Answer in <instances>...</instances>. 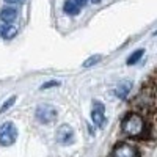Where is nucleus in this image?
Instances as JSON below:
<instances>
[{"label": "nucleus", "instance_id": "0eeeda50", "mask_svg": "<svg viewBox=\"0 0 157 157\" xmlns=\"http://www.w3.org/2000/svg\"><path fill=\"white\" fill-rule=\"evenodd\" d=\"M91 118H93V123L98 127H102L105 123V109L99 101H94L93 104V112H91Z\"/></svg>", "mask_w": 157, "mask_h": 157}, {"label": "nucleus", "instance_id": "4468645a", "mask_svg": "<svg viewBox=\"0 0 157 157\" xmlns=\"http://www.w3.org/2000/svg\"><path fill=\"white\" fill-rule=\"evenodd\" d=\"M99 60H101V55L91 57V58H88V60L85 61V64H83V66H85V68H90V66H93V64H96V63H98Z\"/></svg>", "mask_w": 157, "mask_h": 157}, {"label": "nucleus", "instance_id": "dca6fc26", "mask_svg": "<svg viewBox=\"0 0 157 157\" xmlns=\"http://www.w3.org/2000/svg\"><path fill=\"white\" fill-rule=\"evenodd\" d=\"M74 2H75L78 6H80V8H83V6L88 3V0H74Z\"/></svg>", "mask_w": 157, "mask_h": 157}, {"label": "nucleus", "instance_id": "7ed1b4c3", "mask_svg": "<svg viewBox=\"0 0 157 157\" xmlns=\"http://www.w3.org/2000/svg\"><path fill=\"white\" fill-rule=\"evenodd\" d=\"M109 157H141V151L135 143L123 140L112 148Z\"/></svg>", "mask_w": 157, "mask_h": 157}, {"label": "nucleus", "instance_id": "a211bd4d", "mask_svg": "<svg viewBox=\"0 0 157 157\" xmlns=\"http://www.w3.org/2000/svg\"><path fill=\"white\" fill-rule=\"evenodd\" d=\"M90 2H93V3H99L101 0H90Z\"/></svg>", "mask_w": 157, "mask_h": 157}, {"label": "nucleus", "instance_id": "f3484780", "mask_svg": "<svg viewBox=\"0 0 157 157\" xmlns=\"http://www.w3.org/2000/svg\"><path fill=\"white\" fill-rule=\"evenodd\" d=\"M5 2H6V3H13V5H14V3H24L25 0H5Z\"/></svg>", "mask_w": 157, "mask_h": 157}, {"label": "nucleus", "instance_id": "6e6552de", "mask_svg": "<svg viewBox=\"0 0 157 157\" xmlns=\"http://www.w3.org/2000/svg\"><path fill=\"white\" fill-rule=\"evenodd\" d=\"M17 17V10L16 8H11V6H6L0 11V21L5 22V24H11L14 22Z\"/></svg>", "mask_w": 157, "mask_h": 157}, {"label": "nucleus", "instance_id": "20e7f679", "mask_svg": "<svg viewBox=\"0 0 157 157\" xmlns=\"http://www.w3.org/2000/svg\"><path fill=\"white\" fill-rule=\"evenodd\" d=\"M17 138V129L13 123H3L0 126V145L11 146Z\"/></svg>", "mask_w": 157, "mask_h": 157}, {"label": "nucleus", "instance_id": "39448f33", "mask_svg": "<svg viewBox=\"0 0 157 157\" xmlns=\"http://www.w3.org/2000/svg\"><path fill=\"white\" fill-rule=\"evenodd\" d=\"M36 120L43 124H50L57 120V109L49 105V104H43V105H38L36 112Z\"/></svg>", "mask_w": 157, "mask_h": 157}, {"label": "nucleus", "instance_id": "423d86ee", "mask_svg": "<svg viewBox=\"0 0 157 157\" xmlns=\"http://www.w3.org/2000/svg\"><path fill=\"white\" fill-rule=\"evenodd\" d=\"M57 141L61 143V145H69V143L74 141V130L71 126L68 124H61L57 129V135H55Z\"/></svg>", "mask_w": 157, "mask_h": 157}, {"label": "nucleus", "instance_id": "ddd939ff", "mask_svg": "<svg viewBox=\"0 0 157 157\" xmlns=\"http://www.w3.org/2000/svg\"><path fill=\"white\" fill-rule=\"evenodd\" d=\"M14 102H16V96L10 98V99H8V102H5L3 105L0 107V113H5V112H6V110H8V109H10V107L13 105V104H14Z\"/></svg>", "mask_w": 157, "mask_h": 157}, {"label": "nucleus", "instance_id": "f03ea898", "mask_svg": "<svg viewBox=\"0 0 157 157\" xmlns=\"http://www.w3.org/2000/svg\"><path fill=\"white\" fill-rule=\"evenodd\" d=\"M134 105L137 112L143 113L145 116H155V75L154 74L143 85V90L134 101Z\"/></svg>", "mask_w": 157, "mask_h": 157}, {"label": "nucleus", "instance_id": "1a4fd4ad", "mask_svg": "<svg viewBox=\"0 0 157 157\" xmlns=\"http://www.w3.org/2000/svg\"><path fill=\"white\" fill-rule=\"evenodd\" d=\"M63 11L66 13L68 16H77L80 13V6H78L74 0H66L63 3Z\"/></svg>", "mask_w": 157, "mask_h": 157}, {"label": "nucleus", "instance_id": "2eb2a0df", "mask_svg": "<svg viewBox=\"0 0 157 157\" xmlns=\"http://www.w3.org/2000/svg\"><path fill=\"white\" fill-rule=\"evenodd\" d=\"M57 85H60L58 82H55V80H52V82H47V83H44L41 88L43 90H47V88H50V86H57Z\"/></svg>", "mask_w": 157, "mask_h": 157}, {"label": "nucleus", "instance_id": "9b49d317", "mask_svg": "<svg viewBox=\"0 0 157 157\" xmlns=\"http://www.w3.org/2000/svg\"><path fill=\"white\" fill-rule=\"evenodd\" d=\"M130 88H132V83H130V82H123V83L118 85L115 93H116V96L120 98V99H126L127 94L130 93Z\"/></svg>", "mask_w": 157, "mask_h": 157}, {"label": "nucleus", "instance_id": "9d476101", "mask_svg": "<svg viewBox=\"0 0 157 157\" xmlns=\"http://www.w3.org/2000/svg\"><path fill=\"white\" fill-rule=\"evenodd\" d=\"M17 33V29L13 27V25H0V38H5V39H11L14 38Z\"/></svg>", "mask_w": 157, "mask_h": 157}, {"label": "nucleus", "instance_id": "f8f14e48", "mask_svg": "<svg viewBox=\"0 0 157 157\" xmlns=\"http://www.w3.org/2000/svg\"><path fill=\"white\" fill-rule=\"evenodd\" d=\"M143 54H145V50H143V49H138V50H135L134 52V54L132 55H130L129 58H127V64H135L141 57H143Z\"/></svg>", "mask_w": 157, "mask_h": 157}, {"label": "nucleus", "instance_id": "f257e3e1", "mask_svg": "<svg viewBox=\"0 0 157 157\" xmlns=\"http://www.w3.org/2000/svg\"><path fill=\"white\" fill-rule=\"evenodd\" d=\"M121 132L127 138L134 140H155V116H145L134 110L127 112L121 121Z\"/></svg>", "mask_w": 157, "mask_h": 157}]
</instances>
